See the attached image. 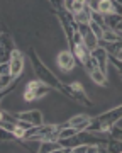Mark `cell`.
I'll list each match as a JSON object with an SVG mask.
<instances>
[{
    "label": "cell",
    "mask_w": 122,
    "mask_h": 153,
    "mask_svg": "<svg viewBox=\"0 0 122 153\" xmlns=\"http://www.w3.org/2000/svg\"><path fill=\"white\" fill-rule=\"evenodd\" d=\"M29 58H31V63H32V70L36 73L41 82H44L46 85H49L53 90H58L61 92V88H63V82H60V78L53 73V71L48 68V66L43 63V60L39 58V55L36 53V49L31 48L29 49Z\"/></svg>",
    "instance_id": "1"
},
{
    "label": "cell",
    "mask_w": 122,
    "mask_h": 153,
    "mask_svg": "<svg viewBox=\"0 0 122 153\" xmlns=\"http://www.w3.org/2000/svg\"><path fill=\"white\" fill-rule=\"evenodd\" d=\"M122 119V104L114 107V109H109L107 112H102V114L92 117L87 131H98V133H110V129Z\"/></svg>",
    "instance_id": "2"
},
{
    "label": "cell",
    "mask_w": 122,
    "mask_h": 153,
    "mask_svg": "<svg viewBox=\"0 0 122 153\" xmlns=\"http://www.w3.org/2000/svg\"><path fill=\"white\" fill-rule=\"evenodd\" d=\"M65 124H39L31 126L27 131H24L22 140L27 141H44V140H58V134Z\"/></svg>",
    "instance_id": "3"
},
{
    "label": "cell",
    "mask_w": 122,
    "mask_h": 153,
    "mask_svg": "<svg viewBox=\"0 0 122 153\" xmlns=\"http://www.w3.org/2000/svg\"><path fill=\"white\" fill-rule=\"evenodd\" d=\"M61 92L65 94L66 97H70L71 100L78 102V104L82 105H92V100L88 99L87 92H85L83 85L80 82H73V83H63V88H61Z\"/></svg>",
    "instance_id": "4"
},
{
    "label": "cell",
    "mask_w": 122,
    "mask_h": 153,
    "mask_svg": "<svg viewBox=\"0 0 122 153\" xmlns=\"http://www.w3.org/2000/svg\"><path fill=\"white\" fill-rule=\"evenodd\" d=\"M49 90H53V88H51L49 85H46L44 82H41L39 78L31 80V82H27V85H26V88H24V100H26V102L37 100V99L48 95Z\"/></svg>",
    "instance_id": "5"
},
{
    "label": "cell",
    "mask_w": 122,
    "mask_h": 153,
    "mask_svg": "<svg viewBox=\"0 0 122 153\" xmlns=\"http://www.w3.org/2000/svg\"><path fill=\"white\" fill-rule=\"evenodd\" d=\"M15 49V43L9 33H0V65L9 63L12 53Z\"/></svg>",
    "instance_id": "6"
},
{
    "label": "cell",
    "mask_w": 122,
    "mask_h": 153,
    "mask_svg": "<svg viewBox=\"0 0 122 153\" xmlns=\"http://www.w3.org/2000/svg\"><path fill=\"white\" fill-rule=\"evenodd\" d=\"M9 65H10V76L12 78H19L24 73V55L17 48L12 53L10 60H9Z\"/></svg>",
    "instance_id": "7"
},
{
    "label": "cell",
    "mask_w": 122,
    "mask_h": 153,
    "mask_svg": "<svg viewBox=\"0 0 122 153\" xmlns=\"http://www.w3.org/2000/svg\"><path fill=\"white\" fill-rule=\"evenodd\" d=\"M17 119L26 121L32 126H39L44 123V117H43V112L37 109H29V111H21V112H14Z\"/></svg>",
    "instance_id": "8"
},
{
    "label": "cell",
    "mask_w": 122,
    "mask_h": 153,
    "mask_svg": "<svg viewBox=\"0 0 122 153\" xmlns=\"http://www.w3.org/2000/svg\"><path fill=\"white\" fill-rule=\"evenodd\" d=\"M56 61H58V66H60L63 71H71L73 68H75V65H76V58H75V55H73L71 49H65V51H60V55H58V58H56Z\"/></svg>",
    "instance_id": "9"
},
{
    "label": "cell",
    "mask_w": 122,
    "mask_h": 153,
    "mask_svg": "<svg viewBox=\"0 0 122 153\" xmlns=\"http://www.w3.org/2000/svg\"><path fill=\"white\" fill-rule=\"evenodd\" d=\"M78 27H80V34H82L83 44L90 49V51L98 46V39H97V36L93 34V31H92V27H90V24H78Z\"/></svg>",
    "instance_id": "10"
},
{
    "label": "cell",
    "mask_w": 122,
    "mask_h": 153,
    "mask_svg": "<svg viewBox=\"0 0 122 153\" xmlns=\"http://www.w3.org/2000/svg\"><path fill=\"white\" fill-rule=\"evenodd\" d=\"M92 58L97 61L100 70L104 71V73H107V66H109V53H107V49L98 44L97 48L92 49Z\"/></svg>",
    "instance_id": "11"
},
{
    "label": "cell",
    "mask_w": 122,
    "mask_h": 153,
    "mask_svg": "<svg viewBox=\"0 0 122 153\" xmlns=\"http://www.w3.org/2000/svg\"><path fill=\"white\" fill-rule=\"evenodd\" d=\"M90 121H92V117L88 114H76V116H73L71 119H68L66 126H71V128H75L78 131H83V129L88 128Z\"/></svg>",
    "instance_id": "12"
},
{
    "label": "cell",
    "mask_w": 122,
    "mask_h": 153,
    "mask_svg": "<svg viewBox=\"0 0 122 153\" xmlns=\"http://www.w3.org/2000/svg\"><path fill=\"white\" fill-rule=\"evenodd\" d=\"M73 55H75V58L83 65L85 61L92 56V51H90L83 43H80V44H75V48H73Z\"/></svg>",
    "instance_id": "13"
},
{
    "label": "cell",
    "mask_w": 122,
    "mask_h": 153,
    "mask_svg": "<svg viewBox=\"0 0 122 153\" xmlns=\"http://www.w3.org/2000/svg\"><path fill=\"white\" fill-rule=\"evenodd\" d=\"M92 14H93V10H92L88 5H85L80 12L73 14V17H75V21H76L78 24H90V21H92Z\"/></svg>",
    "instance_id": "14"
},
{
    "label": "cell",
    "mask_w": 122,
    "mask_h": 153,
    "mask_svg": "<svg viewBox=\"0 0 122 153\" xmlns=\"http://www.w3.org/2000/svg\"><path fill=\"white\" fill-rule=\"evenodd\" d=\"M98 41H105V43H115V41H122V33H117L114 29H104V34Z\"/></svg>",
    "instance_id": "15"
},
{
    "label": "cell",
    "mask_w": 122,
    "mask_h": 153,
    "mask_svg": "<svg viewBox=\"0 0 122 153\" xmlns=\"http://www.w3.org/2000/svg\"><path fill=\"white\" fill-rule=\"evenodd\" d=\"M88 76L92 78V82H95L97 85H102V87H107L109 85V82H107V73H104L100 68H97L92 73H88Z\"/></svg>",
    "instance_id": "16"
},
{
    "label": "cell",
    "mask_w": 122,
    "mask_h": 153,
    "mask_svg": "<svg viewBox=\"0 0 122 153\" xmlns=\"http://www.w3.org/2000/svg\"><path fill=\"white\" fill-rule=\"evenodd\" d=\"M95 12H100V14H115L114 12V2L112 0H98V5H97V10Z\"/></svg>",
    "instance_id": "17"
},
{
    "label": "cell",
    "mask_w": 122,
    "mask_h": 153,
    "mask_svg": "<svg viewBox=\"0 0 122 153\" xmlns=\"http://www.w3.org/2000/svg\"><path fill=\"white\" fill-rule=\"evenodd\" d=\"M90 27H92L93 34L97 36V39H100V38H102V34H104V27H102L100 24H97L95 21H90Z\"/></svg>",
    "instance_id": "18"
},
{
    "label": "cell",
    "mask_w": 122,
    "mask_h": 153,
    "mask_svg": "<svg viewBox=\"0 0 122 153\" xmlns=\"http://www.w3.org/2000/svg\"><path fill=\"white\" fill-rule=\"evenodd\" d=\"M109 63H112V65L115 66V70L122 75V60H119V58H115V56L109 55Z\"/></svg>",
    "instance_id": "19"
},
{
    "label": "cell",
    "mask_w": 122,
    "mask_h": 153,
    "mask_svg": "<svg viewBox=\"0 0 122 153\" xmlns=\"http://www.w3.org/2000/svg\"><path fill=\"white\" fill-rule=\"evenodd\" d=\"M15 83H17V80H14V82L10 83V87H7V88H4V90H0V104H2V100H4V97H5L7 94H10L12 90H14Z\"/></svg>",
    "instance_id": "20"
},
{
    "label": "cell",
    "mask_w": 122,
    "mask_h": 153,
    "mask_svg": "<svg viewBox=\"0 0 122 153\" xmlns=\"http://www.w3.org/2000/svg\"><path fill=\"white\" fill-rule=\"evenodd\" d=\"M63 9L70 14H73V9H75V0H63Z\"/></svg>",
    "instance_id": "21"
},
{
    "label": "cell",
    "mask_w": 122,
    "mask_h": 153,
    "mask_svg": "<svg viewBox=\"0 0 122 153\" xmlns=\"http://www.w3.org/2000/svg\"><path fill=\"white\" fill-rule=\"evenodd\" d=\"M110 136L122 140V128H117V124H115V126H114V128L110 129Z\"/></svg>",
    "instance_id": "22"
},
{
    "label": "cell",
    "mask_w": 122,
    "mask_h": 153,
    "mask_svg": "<svg viewBox=\"0 0 122 153\" xmlns=\"http://www.w3.org/2000/svg\"><path fill=\"white\" fill-rule=\"evenodd\" d=\"M0 75H10V65L9 63H2L0 65Z\"/></svg>",
    "instance_id": "23"
},
{
    "label": "cell",
    "mask_w": 122,
    "mask_h": 153,
    "mask_svg": "<svg viewBox=\"0 0 122 153\" xmlns=\"http://www.w3.org/2000/svg\"><path fill=\"white\" fill-rule=\"evenodd\" d=\"M49 4L53 5V9H54V10H56V9H60V2H58V0H49Z\"/></svg>",
    "instance_id": "24"
},
{
    "label": "cell",
    "mask_w": 122,
    "mask_h": 153,
    "mask_svg": "<svg viewBox=\"0 0 122 153\" xmlns=\"http://www.w3.org/2000/svg\"><path fill=\"white\" fill-rule=\"evenodd\" d=\"M121 78H122V75H121Z\"/></svg>",
    "instance_id": "25"
}]
</instances>
